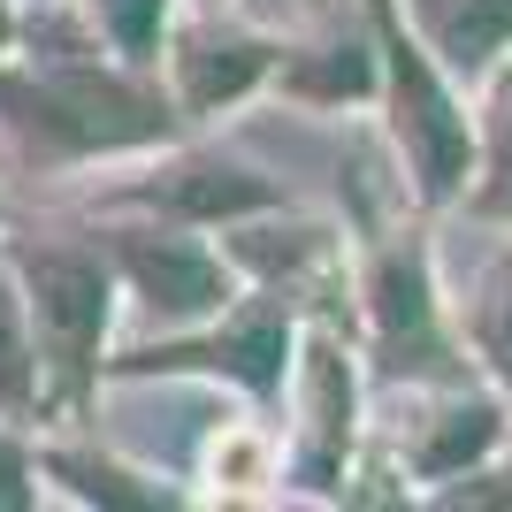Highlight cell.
Here are the masks:
<instances>
[{
    "mask_svg": "<svg viewBox=\"0 0 512 512\" xmlns=\"http://www.w3.org/2000/svg\"><path fill=\"white\" fill-rule=\"evenodd\" d=\"M306 390H314V421H306V444H314V474H329V467L344 459V436H352V383H344V360L329 352V344H314Z\"/></svg>",
    "mask_w": 512,
    "mask_h": 512,
    "instance_id": "obj_6",
    "label": "cell"
},
{
    "mask_svg": "<svg viewBox=\"0 0 512 512\" xmlns=\"http://www.w3.org/2000/svg\"><path fill=\"white\" fill-rule=\"evenodd\" d=\"M31 383H39V352H31V329H23L16 283L0 276V413L31 406Z\"/></svg>",
    "mask_w": 512,
    "mask_h": 512,
    "instance_id": "obj_7",
    "label": "cell"
},
{
    "mask_svg": "<svg viewBox=\"0 0 512 512\" xmlns=\"http://www.w3.org/2000/svg\"><path fill=\"white\" fill-rule=\"evenodd\" d=\"M161 8H169V0H100V16H107V31L123 39V54H146V46L161 39Z\"/></svg>",
    "mask_w": 512,
    "mask_h": 512,
    "instance_id": "obj_12",
    "label": "cell"
},
{
    "mask_svg": "<svg viewBox=\"0 0 512 512\" xmlns=\"http://www.w3.org/2000/svg\"><path fill=\"white\" fill-rule=\"evenodd\" d=\"M153 199H169V207H199V214H237V207H260L268 184L230 176V169H184L176 184H153Z\"/></svg>",
    "mask_w": 512,
    "mask_h": 512,
    "instance_id": "obj_8",
    "label": "cell"
},
{
    "mask_svg": "<svg viewBox=\"0 0 512 512\" xmlns=\"http://www.w3.org/2000/svg\"><path fill=\"white\" fill-rule=\"evenodd\" d=\"M31 314H39L46 367H54L62 383H85L92 360H100V337H107V276H100V260L62 253V245L31 253Z\"/></svg>",
    "mask_w": 512,
    "mask_h": 512,
    "instance_id": "obj_1",
    "label": "cell"
},
{
    "mask_svg": "<svg viewBox=\"0 0 512 512\" xmlns=\"http://www.w3.org/2000/svg\"><path fill=\"white\" fill-rule=\"evenodd\" d=\"M375 314H383V352H390V360L413 352L406 367H428V352H436V314H428L421 260L390 253L383 268H375Z\"/></svg>",
    "mask_w": 512,
    "mask_h": 512,
    "instance_id": "obj_3",
    "label": "cell"
},
{
    "mask_svg": "<svg viewBox=\"0 0 512 512\" xmlns=\"http://www.w3.org/2000/svg\"><path fill=\"white\" fill-rule=\"evenodd\" d=\"M444 436L436 444H421V474H451L459 459H474V451H490L497 444V406H459V413H444Z\"/></svg>",
    "mask_w": 512,
    "mask_h": 512,
    "instance_id": "obj_9",
    "label": "cell"
},
{
    "mask_svg": "<svg viewBox=\"0 0 512 512\" xmlns=\"http://www.w3.org/2000/svg\"><path fill=\"white\" fill-rule=\"evenodd\" d=\"M428 16V39H436V54L459 69L490 62L497 46L512 39V0H421Z\"/></svg>",
    "mask_w": 512,
    "mask_h": 512,
    "instance_id": "obj_5",
    "label": "cell"
},
{
    "mask_svg": "<svg viewBox=\"0 0 512 512\" xmlns=\"http://www.w3.org/2000/svg\"><path fill=\"white\" fill-rule=\"evenodd\" d=\"M214 474H237V482H260V474H268V451H260V436H230V444L214 451Z\"/></svg>",
    "mask_w": 512,
    "mask_h": 512,
    "instance_id": "obj_13",
    "label": "cell"
},
{
    "mask_svg": "<svg viewBox=\"0 0 512 512\" xmlns=\"http://www.w3.org/2000/svg\"><path fill=\"white\" fill-rule=\"evenodd\" d=\"M260 69H268V46L230 39V31H222V39H214V31H192V39H184V54H176V77H184V100H192V107L237 100Z\"/></svg>",
    "mask_w": 512,
    "mask_h": 512,
    "instance_id": "obj_4",
    "label": "cell"
},
{
    "mask_svg": "<svg viewBox=\"0 0 512 512\" xmlns=\"http://www.w3.org/2000/svg\"><path fill=\"white\" fill-rule=\"evenodd\" d=\"M482 207L512 214V69L490 100V192H482Z\"/></svg>",
    "mask_w": 512,
    "mask_h": 512,
    "instance_id": "obj_11",
    "label": "cell"
},
{
    "mask_svg": "<svg viewBox=\"0 0 512 512\" xmlns=\"http://www.w3.org/2000/svg\"><path fill=\"white\" fill-rule=\"evenodd\" d=\"M474 337H482V352L497 360V375L512 383V260L497 268L490 283H482V306H474Z\"/></svg>",
    "mask_w": 512,
    "mask_h": 512,
    "instance_id": "obj_10",
    "label": "cell"
},
{
    "mask_svg": "<svg viewBox=\"0 0 512 512\" xmlns=\"http://www.w3.org/2000/svg\"><path fill=\"white\" fill-rule=\"evenodd\" d=\"M123 268L138 283V299L153 314L169 321H207L230 306V276H222V260L192 237H161V230H130L123 237Z\"/></svg>",
    "mask_w": 512,
    "mask_h": 512,
    "instance_id": "obj_2",
    "label": "cell"
}]
</instances>
